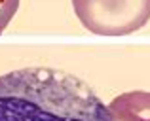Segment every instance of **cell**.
Returning <instances> with one entry per match:
<instances>
[{
    "mask_svg": "<svg viewBox=\"0 0 150 121\" xmlns=\"http://www.w3.org/2000/svg\"><path fill=\"white\" fill-rule=\"evenodd\" d=\"M110 119V108L72 74L36 66L0 76V121Z\"/></svg>",
    "mask_w": 150,
    "mask_h": 121,
    "instance_id": "cell-1",
    "label": "cell"
},
{
    "mask_svg": "<svg viewBox=\"0 0 150 121\" xmlns=\"http://www.w3.org/2000/svg\"><path fill=\"white\" fill-rule=\"evenodd\" d=\"M80 23L99 36H125L150 21V0H72Z\"/></svg>",
    "mask_w": 150,
    "mask_h": 121,
    "instance_id": "cell-2",
    "label": "cell"
},
{
    "mask_svg": "<svg viewBox=\"0 0 150 121\" xmlns=\"http://www.w3.org/2000/svg\"><path fill=\"white\" fill-rule=\"evenodd\" d=\"M110 121H150V93L129 91L108 104Z\"/></svg>",
    "mask_w": 150,
    "mask_h": 121,
    "instance_id": "cell-3",
    "label": "cell"
},
{
    "mask_svg": "<svg viewBox=\"0 0 150 121\" xmlns=\"http://www.w3.org/2000/svg\"><path fill=\"white\" fill-rule=\"evenodd\" d=\"M17 8H19V0H0V34L4 32L8 23L13 19Z\"/></svg>",
    "mask_w": 150,
    "mask_h": 121,
    "instance_id": "cell-4",
    "label": "cell"
}]
</instances>
